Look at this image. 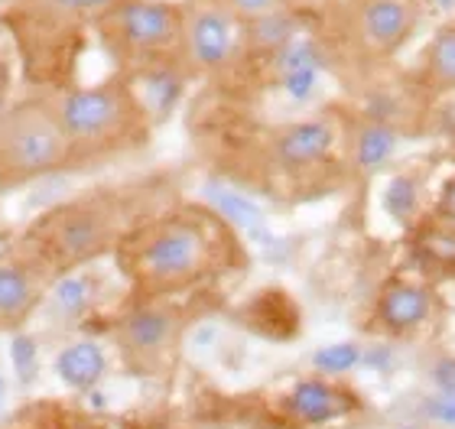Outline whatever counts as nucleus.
Returning <instances> with one entry per match:
<instances>
[{"instance_id": "nucleus-17", "label": "nucleus", "mask_w": 455, "mask_h": 429, "mask_svg": "<svg viewBox=\"0 0 455 429\" xmlns=\"http://www.w3.org/2000/svg\"><path fill=\"white\" fill-rule=\"evenodd\" d=\"M397 147V137L394 131L384 124H368L364 131L358 134V147H355V156H358L361 166H380V163L387 160L390 153Z\"/></svg>"}, {"instance_id": "nucleus-23", "label": "nucleus", "mask_w": 455, "mask_h": 429, "mask_svg": "<svg viewBox=\"0 0 455 429\" xmlns=\"http://www.w3.org/2000/svg\"><path fill=\"white\" fill-rule=\"evenodd\" d=\"M13 358H17L20 374L29 377V374H33V345H29L27 338H17V342H13Z\"/></svg>"}, {"instance_id": "nucleus-12", "label": "nucleus", "mask_w": 455, "mask_h": 429, "mask_svg": "<svg viewBox=\"0 0 455 429\" xmlns=\"http://www.w3.org/2000/svg\"><path fill=\"white\" fill-rule=\"evenodd\" d=\"M172 315L163 313V309H140L124 319L121 325V338L127 348L133 352H156L172 338Z\"/></svg>"}, {"instance_id": "nucleus-11", "label": "nucleus", "mask_w": 455, "mask_h": 429, "mask_svg": "<svg viewBox=\"0 0 455 429\" xmlns=\"http://www.w3.org/2000/svg\"><path fill=\"white\" fill-rule=\"evenodd\" d=\"M380 322L390 325L394 332H407L413 325H419L429 315V293L423 286L413 283H394L384 290L378 303Z\"/></svg>"}, {"instance_id": "nucleus-14", "label": "nucleus", "mask_w": 455, "mask_h": 429, "mask_svg": "<svg viewBox=\"0 0 455 429\" xmlns=\"http://www.w3.org/2000/svg\"><path fill=\"white\" fill-rule=\"evenodd\" d=\"M56 368H59V377L66 384H72V387H92L105 374V354H101L98 345L82 342L59 354Z\"/></svg>"}, {"instance_id": "nucleus-4", "label": "nucleus", "mask_w": 455, "mask_h": 429, "mask_svg": "<svg viewBox=\"0 0 455 429\" xmlns=\"http://www.w3.org/2000/svg\"><path fill=\"white\" fill-rule=\"evenodd\" d=\"M76 156L52 98H20L0 105V186L46 179Z\"/></svg>"}, {"instance_id": "nucleus-22", "label": "nucleus", "mask_w": 455, "mask_h": 429, "mask_svg": "<svg viewBox=\"0 0 455 429\" xmlns=\"http://www.w3.org/2000/svg\"><path fill=\"white\" fill-rule=\"evenodd\" d=\"M355 0H290V10L293 13H309V17H319L325 23V20H332L335 13H341L345 7H351Z\"/></svg>"}, {"instance_id": "nucleus-24", "label": "nucleus", "mask_w": 455, "mask_h": 429, "mask_svg": "<svg viewBox=\"0 0 455 429\" xmlns=\"http://www.w3.org/2000/svg\"><path fill=\"white\" fill-rule=\"evenodd\" d=\"M433 377H436V384L443 387V393H455V361L452 358L439 361L436 368H433Z\"/></svg>"}, {"instance_id": "nucleus-8", "label": "nucleus", "mask_w": 455, "mask_h": 429, "mask_svg": "<svg viewBox=\"0 0 455 429\" xmlns=\"http://www.w3.org/2000/svg\"><path fill=\"white\" fill-rule=\"evenodd\" d=\"M335 137H339V131L325 117L296 121V124H286L283 131H276L274 156L283 166H309V163H319L332 153Z\"/></svg>"}, {"instance_id": "nucleus-21", "label": "nucleus", "mask_w": 455, "mask_h": 429, "mask_svg": "<svg viewBox=\"0 0 455 429\" xmlns=\"http://www.w3.org/2000/svg\"><path fill=\"white\" fill-rule=\"evenodd\" d=\"M384 205L394 215H410L413 205H417V192H413V182L410 179H394L390 182L387 195H384Z\"/></svg>"}, {"instance_id": "nucleus-1", "label": "nucleus", "mask_w": 455, "mask_h": 429, "mask_svg": "<svg viewBox=\"0 0 455 429\" xmlns=\"http://www.w3.org/2000/svg\"><path fill=\"white\" fill-rule=\"evenodd\" d=\"M219 250L221 238L212 225L192 215H172L124 241L121 260L137 286L150 293H166L212 274Z\"/></svg>"}, {"instance_id": "nucleus-20", "label": "nucleus", "mask_w": 455, "mask_h": 429, "mask_svg": "<svg viewBox=\"0 0 455 429\" xmlns=\"http://www.w3.org/2000/svg\"><path fill=\"white\" fill-rule=\"evenodd\" d=\"M358 358H361V352H358V345H332V348H323V352L315 354V364L323 368V371H332V374H339V371H348V368H355L358 364Z\"/></svg>"}, {"instance_id": "nucleus-25", "label": "nucleus", "mask_w": 455, "mask_h": 429, "mask_svg": "<svg viewBox=\"0 0 455 429\" xmlns=\"http://www.w3.org/2000/svg\"><path fill=\"white\" fill-rule=\"evenodd\" d=\"M439 215L446 221L449 228H455V179L446 182V189H443V199H439Z\"/></svg>"}, {"instance_id": "nucleus-18", "label": "nucleus", "mask_w": 455, "mask_h": 429, "mask_svg": "<svg viewBox=\"0 0 455 429\" xmlns=\"http://www.w3.org/2000/svg\"><path fill=\"white\" fill-rule=\"evenodd\" d=\"M20 43L13 36V29L4 17H0V105H7L10 91H13V82H17L20 72Z\"/></svg>"}, {"instance_id": "nucleus-3", "label": "nucleus", "mask_w": 455, "mask_h": 429, "mask_svg": "<svg viewBox=\"0 0 455 429\" xmlns=\"http://www.w3.org/2000/svg\"><path fill=\"white\" fill-rule=\"evenodd\" d=\"M92 33L124 75L176 66L182 0H114L92 23Z\"/></svg>"}, {"instance_id": "nucleus-9", "label": "nucleus", "mask_w": 455, "mask_h": 429, "mask_svg": "<svg viewBox=\"0 0 455 429\" xmlns=\"http://www.w3.org/2000/svg\"><path fill=\"white\" fill-rule=\"evenodd\" d=\"M43 296V280L36 267H27L23 260H4L0 264V329H13L36 309Z\"/></svg>"}, {"instance_id": "nucleus-6", "label": "nucleus", "mask_w": 455, "mask_h": 429, "mask_svg": "<svg viewBox=\"0 0 455 429\" xmlns=\"http://www.w3.org/2000/svg\"><path fill=\"white\" fill-rule=\"evenodd\" d=\"M114 218H117V209L108 199L72 202L43 215L29 238L46 264L72 267L105 254L117 241Z\"/></svg>"}, {"instance_id": "nucleus-2", "label": "nucleus", "mask_w": 455, "mask_h": 429, "mask_svg": "<svg viewBox=\"0 0 455 429\" xmlns=\"http://www.w3.org/2000/svg\"><path fill=\"white\" fill-rule=\"evenodd\" d=\"M52 98L59 121L78 156H88L105 147H117L143 134L147 101L133 88L131 75H111L88 85H66Z\"/></svg>"}, {"instance_id": "nucleus-5", "label": "nucleus", "mask_w": 455, "mask_h": 429, "mask_svg": "<svg viewBox=\"0 0 455 429\" xmlns=\"http://www.w3.org/2000/svg\"><path fill=\"white\" fill-rule=\"evenodd\" d=\"M423 23V0H355L325 20L339 56L355 66H380L400 56Z\"/></svg>"}, {"instance_id": "nucleus-19", "label": "nucleus", "mask_w": 455, "mask_h": 429, "mask_svg": "<svg viewBox=\"0 0 455 429\" xmlns=\"http://www.w3.org/2000/svg\"><path fill=\"white\" fill-rule=\"evenodd\" d=\"M205 195H209V202L215 205V209H219V215H225L228 221H235L237 228H254L257 221H260V211H257L247 199L235 195V192L209 189Z\"/></svg>"}, {"instance_id": "nucleus-7", "label": "nucleus", "mask_w": 455, "mask_h": 429, "mask_svg": "<svg viewBox=\"0 0 455 429\" xmlns=\"http://www.w3.org/2000/svg\"><path fill=\"white\" fill-rule=\"evenodd\" d=\"M247 52V27L215 0H182L176 68L182 75H219Z\"/></svg>"}, {"instance_id": "nucleus-26", "label": "nucleus", "mask_w": 455, "mask_h": 429, "mask_svg": "<svg viewBox=\"0 0 455 429\" xmlns=\"http://www.w3.org/2000/svg\"><path fill=\"white\" fill-rule=\"evenodd\" d=\"M433 413L443 423H455V393H443V401L433 403Z\"/></svg>"}, {"instance_id": "nucleus-16", "label": "nucleus", "mask_w": 455, "mask_h": 429, "mask_svg": "<svg viewBox=\"0 0 455 429\" xmlns=\"http://www.w3.org/2000/svg\"><path fill=\"white\" fill-rule=\"evenodd\" d=\"M215 4H221V7H225L237 23H244L247 29L260 27L267 20L283 17V13H293V10H290V0H215Z\"/></svg>"}, {"instance_id": "nucleus-13", "label": "nucleus", "mask_w": 455, "mask_h": 429, "mask_svg": "<svg viewBox=\"0 0 455 429\" xmlns=\"http://www.w3.org/2000/svg\"><path fill=\"white\" fill-rule=\"evenodd\" d=\"M46 23H62V27H88L95 23L114 0H27Z\"/></svg>"}, {"instance_id": "nucleus-27", "label": "nucleus", "mask_w": 455, "mask_h": 429, "mask_svg": "<svg viewBox=\"0 0 455 429\" xmlns=\"http://www.w3.org/2000/svg\"><path fill=\"white\" fill-rule=\"evenodd\" d=\"M0 393H4V381H0Z\"/></svg>"}, {"instance_id": "nucleus-15", "label": "nucleus", "mask_w": 455, "mask_h": 429, "mask_svg": "<svg viewBox=\"0 0 455 429\" xmlns=\"http://www.w3.org/2000/svg\"><path fill=\"white\" fill-rule=\"evenodd\" d=\"M290 407L309 423H323V420H329V417H335V410H339L335 391L332 387H325L323 381L296 384L293 397H290Z\"/></svg>"}, {"instance_id": "nucleus-10", "label": "nucleus", "mask_w": 455, "mask_h": 429, "mask_svg": "<svg viewBox=\"0 0 455 429\" xmlns=\"http://www.w3.org/2000/svg\"><path fill=\"white\" fill-rule=\"evenodd\" d=\"M419 78L433 91H455V20L427 39L419 56Z\"/></svg>"}]
</instances>
